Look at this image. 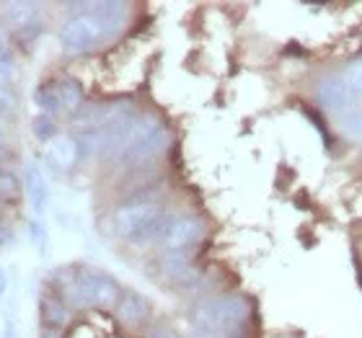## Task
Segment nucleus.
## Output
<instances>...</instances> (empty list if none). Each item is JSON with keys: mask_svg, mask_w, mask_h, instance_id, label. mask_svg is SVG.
<instances>
[{"mask_svg": "<svg viewBox=\"0 0 362 338\" xmlns=\"http://www.w3.org/2000/svg\"><path fill=\"white\" fill-rule=\"evenodd\" d=\"M168 147H171V129L163 124V127L156 129L151 137H145L143 143H137L135 147H129L127 152H122L119 158H117V163H119V168H124V171H132V168L148 166L153 160H158Z\"/></svg>", "mask_w": 362, "mask_h": 338, "instance_id": "423d86ee", "label": "nucleus"}, {"mask_svg": "<svg viewBox=\"0 0 362 338\" xmlns=\"http://www.w3.org/2000/svg\"><path fill=\"white\" fill-rule=\"evenodd\" d=\"M8 18L13 23L16 34L26 42L42 34V21H39V6L37 3H8Z\"/></svg>", "mask_w": 362, "mask_h": 338, "instance_id": "9b49d317", "label": "nucleus"}, {"mask_svg": "<svg viewBox=\"0 0 362 338\" xmlns=\"http://www.w3.org/2000/svg\"><path fill=\"white\" fill-rule=\"evenodd\" d=\"M3 210H6V202H0V215H3Z\"/></svg>", "mask_w": 362, "mask_h": 338, "instance_id": "a878e982", "label": "nucleus"}, {"mask_svg": "<svg viewBox=\"0 0 362 338\" xmlns=\"http://www.w3.org/2000/svg\"><path fill=\"white\" fill-rule=\"evenodd\" d=\"M49 85H52V90H54L60 114H73V116H76V114L86 106L83 85L78 83L76 78H57V80H52Z\"/></svg>", "mask_w": 362, "mask_h": 338, "instance_id": "f8f14e48", "label": "nucleus"}, {"mask_svg": "<svg viewBox=\"0 0 362 338\" xmlns=\"http://www.w3.org/2000/svg\"><path fill=\"white\" fill-rule=\"evenodd\" d=\"M339 129L349 140L362 143V106H355V109L339 114Z\"/></svg>", "mask_w": 362, "mask_h": 338, "instance_id": "2eb2a0df", "label": "nucleus"}, {"mask_svg": "<svg viewBox=\"0 0 362 338\" xmlns=\"http://www.w3.org/2000/svg\"><path fill=\"white\" fill-rule=\"evenodd\" d=\"M29 238H31V243L37 246L39 253H45L47 246H49V235H47V227L42 225L39 219H31L29 222Z\"/></svg>", "mask_w": 362, "mask_h": 338, "instance_id": "6ab92c4d", "label": "nucleus"}, {"mask_svg": "<svg viewBox=\"0 0 362 338\" xmlns=\"http://www.w3.org/2000/svg\"><path fill=\"white\" fill-rule=\"evenodd\" d=\"M151 338H181L179 333H174V331H168V328H158V331L153 333Z\"/></svg>", "mask_w": 362, "mask_h": 338, "instance_id": "412c9836", "label": "nucleus"}, {"mask_svg": "<svg viewBox=\"0 0 362 338\" xmlns=\"http://www.w3.org/2000/svg\"><path fill=\"white\" fill-rule=\"evenodd\" d=\"M39 308H42V320H45V328H65L70 320V308L60 297L54 294H47L39 300Z\"/></svg>", "mask_w": 362, "mask_h": 338, "instance_id": "4468645a", "label": "nucleus"}, {"mask_svg": "<svg viewBox=\"0 0 362 338\" xmlns=\"http://www.w3.org/2000/svg\"><path fill=\"white\" fill-rule=\"evenodd\" d=\"M42 338H62V331L60 328H45V331H42Z\"/></svg>", "mask_w": 362, "mask_h": 338, "instance_id": "5701e85b", "label": "nucleus"}, {"mask_svg": "<svg viewBox=\"0 0 362 338\" xmlns=\"http://www.w3.org/2000/svg\"><path fill=\"white\" fill-rule=\"evenodd\" d=\"M189 320L197 325V333L204 336L246 338L251 331V302L235 292L212 294L192 305Z\"/></svg>", "mask_w": 362, "mask_h": 338, "instance_id": "7ed1b4c3", "label": "nucleus"}, {"mask_svg": "<svg viewBox=\"0 0 362 338\" xmlns=\"http://www.w3.org/2000/svg\"><path fill=\"white\" fill-rule=\"evenodd\" d=\"M21 194V183L11 171H0V202H13Z\"/></svg>", "mask_w": 362, "mask_h": 338, "instance_id": "a211bd4d", "label": "nucleus"}, {"mask_svg": "<svg viewBox=\"0 0 362 338\" xmlns=\"http://www.w3.org/2000/svg\"><path fill=\"white\" fill-rule=\"evenodd\" d=\"M171 222H174V215H168L166 204L156 191L132 196L124 204H119L112 215L114 235L135 246L160 243Z\"/></svg>", "mask_w": 362, "mask_h": 338, "instance_id": "f03ea898", "label": "nucleus"}, {"mask_svg": "<svg viewBox=\"0 0 362 338\" xmlns=\"http://www.w3.org/2000/svg\"><path fill=\"white\" fill-rule=\"evenodd\" d=\"M189 338H212V336H204V333H197V331H194Z\"/></svg>", "mask_w": 362, "mask_h": 338, "instance_id": "393cba45", "label": "nucleus"}, {"mask_svg": "<svg viewBox=\"0 0 362 338\" xmlns=\"http://www.w3.org/2000/svg\"><path fill=\"white\" fill-rule=\"evenodd\" d=\"M0 171H3V152H0Z\"/></svg>", "mask_w": 362, "mask_h": 338, "instance_id": "bb28decb", "label": "nucleus"}, {"mask_svg": "<svg viewBox=\"0 0 362 338\" xmlns=\"http://www.w3.org/2000/svg\"><path fill=\"white\" fill-rule=\"evenodd\" d=\"M8 241H11V230H8L6 225H0V248H3Z\"/></svg>", "mask_w": 362, "mask_h": 338, "instance_id": "b1692460", "label": "nucleus"}, {"mask_svg": "<svg viewBox=\"0 0 362 338\" xmlns=\"http://www.w3.org/2000/svg\"><path fill=\"white\" fill-rule=\"evenodd\" d=\"M60 29V47L70 57L93 52L122 34L127 23V3H81Z\"/></svg>", "mask_w": 362, "mask_h": 338, "instance_id": "f257e3e1", "label": "nucleus"}, {"mask_svg": "<svg viewBox=\"0 0 362 338\" xmlns=\"http://www.w3.org/2000/svg\"><path fill=\"white\" fill-rule=\"evenodd\" d=\"M117 318H119L122 323L129 325V328H140V325L148 323V318L153 313V305L148 297H143L140 292L135 289H124L122 292V300L117 302Z\"/></svg>", "mask_w": 362, "mask_h": 338, "instance_id": "9d476101", "label": "nucleus"}, {"mask_svg": "<svg viewBox=\"0 0 362 338\" xmlns=\"http://www.w3.org/2000/svg\"><path fill=\"white\" fill-rule=\"evenodd\" d=\"M207 235V222L197 215H176L171 227L166 230L160 248L163 253H189L197 248Z\"/></svg>", "mask_w": 362, "mask_h": 338, "instance_id": "39448f33", "label": "nucleus"}, {"mask_svg": "<svg viewBox=\"0 0 362 338\" xmlns=\"http://www.w3.org/2000/svg\"><path fill=\"white\" fill-rule=\"evenodd\" d=\"M341 78H344V83H347L352 101H355L357 106H362V60L349 62L347 68H344V73H341Z\"/></svg>", "mask_w": 362, "mask_h": 338, "instance_id": "dca6fc26", "label": "nucleus"}, {"mask_svg": "<svg viewBox=\"0 0 362 338\" xmlns=\"http://www.w3.org/2000/svg\"><path fill=\"white\" fill-rule=\"evenodd\" d=\"M83 158L81 155V145H78V137H54L52 143H47L45 147V160L47 166L52 168L54 173H70L78 166V160Z\"/></svg>", "mask_w": 362, "mask_h": 338, "instance_id": "0eeeda50", "label": "nucleus"}, {"mask_svg": "<svg viewBox=\"0 0 362 338\" xmlns=\"http://www.w3.org/2000/svg\"><path fill=\"white\" fill-rule=\"evenodd\" d=\"M78 269V286H81V297H83L86 308H117L122 300V284L112 274H106L93 266H76Z\"/></svg>", "mask_w": 362, "mask_h": 338, "instance_id": "20e7f679", "label": "nucleus"}, {"mask_svg": "<svg viewBox=\"0 0 362 338\" xmlns=\"http://www.w3.org/2000/svg\"><path fill=\"white\" fill-rule=\"evenodd\" d=\"M3 338H18V333H16L13 320H6V325H3Z\"/></svg>", "mask_w": 362, "mask_h": 338, "instance_id": "aec40b11", "label": "nucleus"}, {"mask_svg": "<svg viewBox=\"0 0 362 338\" xmlns=\"http://www.w3.org/2000/svg\"><path fill=\"white\" fill-rule=\"evenodd\" d=\"M316 98L324 109L337 111V114H344L357 106L355 101H352V96H349L347 83H344V78L341 76L321 78V80L316 83Z\"/></svg>", "mask_w": 362, "mask_h": 338, "instance_id": "6e6552de", "label": "nucleus"}, {"mask_svg": "<svg viewBox=\"0 0 362 338\" xmlns=\"http://www.w3.org/2000/svg\"><path fill=\"white\" fill-rule=\"evenodd\" d=\"M158 269L160 277L174 286H192L197 282V266L189 253H163Z\"/></svg>", "mask_w": 362, "mask_h": 338, "instance_id": "1a4fd4ad", "label": "nucleus"}, {"mask_svg": "<svg viewBox=\"0 0 362 338\" xmlns=\"http://www.w3.org/2000/svg\"><path fill=\"white\" fill-rule=\"evenodd\" d=\"M23 188H26V196L31 202V210L37 215H45L47 204H49V186H47V179L42 168L37 163H29L26 166V176H23Z\"/></svg>", "mask_w": 362, "mask_h": 338, "instance_id": "ddd939ff", "label": "nucleus"}, {"mask_svg": "<svg viewBox=\"0 0 362 338\" xmlns=\"http://www.w3.org/2000/svg\"><path fill=\"white\" fill-rule=\"evenodd\" d=\"M8 292V271L0 266V297Z\"/></svg>", "mask_w": 362, "mask_h": 338, "instance_id": "4be33fe9", "label": "nucleus"}, {"mask_svg": "<svg viewBox=\"0 0 362 338\" xmlns=\"http://www.w3.org/2000/svg\"><path fill=\"white\" fill-rule=\"evenodd\" d=\"M31 132H34V137L42 140V143H52L54 137H57V121H54V116H49V114H39V116H34V121H31Z\"/></svg>", "mask_w": 362, "mask_h": 338, "instance_id": "f3484780", "label": "nucleus"}]
</instances>
